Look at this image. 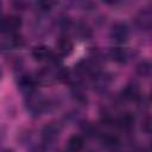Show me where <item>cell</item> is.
Instances as JSON below:
<instances>
[{"mask_svg": "<svg viewBox=\"0 0 152 152\" xmlns=\"http://www.w3.org/2000/svg\"><path fill=\"white\" fill-rule=\"evenodd\" d=\"M24 45V39L17 33H7L0 39V49L1 50H13L19 49Z\"/></svg>", "mask_w": 152, "mask_h": 152, "instance_id": "8992f818", "label": "cell"}, {"mask_svg": "<svg viewBox=\"0 0 152 152\" xmlns=\"http://www.w3.org/2000/svg\"><path fill=\"white\" fill-rule=\"evenodd\" d=\"M106 4H108V5H113V4H116L118 2V0H103Z\"/></svg>", "mask_w": 152, "mask_h": 152, "instance_id": "44dd1931", "label": "cell"}, {"mask_svg": "<svg viewBox=\"0 0 152 152\" xmlns=\"http://www.w3.org/2000/svg\"><path fill=\"white\" fill-rule=\"evenodd\" d=\"M62 133V126L58 122H50L42 129V140L45 144H53Z\"/></svg>", "mask_w": 152, "mask_h": 152, "instance_id": "277c9868", "label": "cell"}, {"mask_svg": "<svg viewBox=\"0 0 152 152\" xmlns=\"http://www.w3.org/2000/svg\"><path fill=\"white\" fill-rule=\"evenodd\" d=\"M115 125L121 129H131L134 125V116L131 113H124L115 120Z\"/></svg>", "mask_w": 152, "mask_h": 152, "instance_id": "9a60e30c", "label": "cell"}, {"mask_svg": "<svg viewBox=\"0 0 152 152\" xmlns=\"http://www.w3.org/2000/svg\"><path fill=\"white\" fill-rule=\"evenodd\" d=\"M72 33H74L75 37H77L81 40L89 39L91 37V30H90V27L86 23H82V21H78V23L74 24V26H72Z\"/></svg>", "mask_w": 152, "mask_h": 152, "instance_id": "4fadbf2b", "label": "cell"}, {"mask_svg": "<svg viewBox=\"0 0 152 152\" xmlns=\"http://www.w3.org/2000/svg\"><path fill=\"white\" fill-rule=\"evenodd\" d=\"M32 57L38 62H57V56L49 46L45 45L36 46L32 50Z\"/></svg>", "mask_w": 152, "mask_h": 152, "instance_id": "52a82bcc", "label": "cell"}, {"mask_svg": "<svg viewBox=\"0 0 152 152\" xmlns=\"http://www.w3.org/2000/svg\"><path fill=\"white\" fill-rule=\"evenodd\" d=\"M109 37L114 43L124 44V43H126L128 40L129 28L125 23L118 21V23L112 25V28H110V32H109Z\"/></svg>", "mask_w": 152, "mask_h": 152, "instance_id": "3957f363", "label": "cell"}, {"mask_svg": "<svg viewBox=\"0 0 152 152\" xmlns=\"http://www.w3.org/2000/svg\"><path fill=\"white\" fill-rule=\"evenodd\" d=\"M37 4H38V6H39L42 10H44V11H46V10H49V8L51 7V1H50V0H38Z\"/></svg>", "mask_w": 152, "mask_h": 152, "instance_id": "ffe728a7", "label": "cell"}, {"mask_svg": "<svg viewBox=\"0 0 152 152\" xmlns=\"http://www.w3.org/2000/svg\"><path fill=\"white\" fill-rule=\"evenodd\" d=\"M141 129H142L146 134H150V133H151V118H150V116H146V118L142 120Z\"/></svg>", "mask_w": 152, "mask_h": 152, "instance_id": "d6986e66", "label": "cell"}, {"mask_svg": "<svg viewBox=\"0 0 152 152\" xmlns=\"http://www.w3.org/2000/svg\"><path fill=\"white\" fill-rule=\"evenodd\" d=\"M101 144L104 146V147H108V148H115L119 144H120V140L116 135L114 134H110V133H107V134H102L101 135Z\"/></svg>", "mask_w": 152, "mask_h": 152, "instance_id": "ac0fdd59", "label": "cell"}, {"mask_svg": "<svg viewBox=\"0 0 152 152\" xmlns=\"http://www.w3.org/2000/svg\"><path fill=\"white\" fill-rule=\"evenodd\" d=\"M21 27V19L18 15H7L0 18V32L2 34L15 33Z\"/></svg>", "mask_w": 152, "mask_h": 152, "instance_id": "5b68a950", "label": "cell"}, {"mask_svg": "<svg viewBox=\"0 0 152 152\" xmlns=\"http://www.w3.org/2000/svg\"><path fill=\"white\" fill-rule=\"evenodd\" d=\"M83 145H84V141H83V138L78 134H74L69 138L68 140V150L69 151H72V152H77L83 148Z\"/></svg>", "mask_w": 152, "mask_h": 152, "instance_id": "e0dca14e", "label": "cell"}, {"mask_svg": "<svg viewBox=\"0 0 152 152\" xmlns=\"http://www.w3.org/2000/svg\"><path fill=\"white\" fill-rule=\"evenodd\" d=\"M36 84L34 78H32L30 75H21L18 80V88L25 96L36 91Z\"/></svg>", "mask_w": 152, "mask_h": 152, "instance_id": "9c48e42d", "label": "cell"}, {"mask_svg": "<svg viewBox=\"0 0 152 152\" xmlns=\"http://www.w3.org/2000/svg\"><path fill=\"white\" fill-rule=\"evenodd\" d=\"M135 24L140 30L148 31L152 26V12L150 8L141 10L135 17Z\"/></svg>", "mask_w": 152, "mask_h": 152, "instance_id": "ba28073f", "label": "cell"}, {"mask_svg": "<svg viewBox=\"0 0 152 152\" xmlns=\"http://www.w3.org/2000/svg\"><path fill=\"white\" fill-rule=\"evenodd\" d=\"M34 81L37 84L43 86V87H49L52 86L53 83H56L58 80V74L57 70L51 69V68H42L36 72V77Z\"/></svg>", "mask_w": 152, "mask_h": 152, "instance_id": "7a4b0ae2", "label": "cell"}, {"mask_svg": "<svg viewBox=\"0 0 152 152\" xmlns=\"http://www.w3.org/2000/svg\"><path fill=\"white\" fill-rule=\"evenodd\" d=\"M109 57L112 61L122 64V63H126L127 61H129V58L132 57V53L126 48H113L109 51Z\"/></svg>", "mask_w": 152, "mask_h": 152, "instance_id": "8fae6325", "label": "cell"}, {"mask_svg": "<svg viewBox=\"0 0 152 152\" xmlns=\"http://www.w3.org/2000/svg\"><path fill=\"white\" fill-rule=\"evenodd\" d=\"M91 82H93V86H94L95 89L104 90V89H107L109 87V84L112 82V77L108 74L97 71L96 74H94L91 76Z\"/></svg>", "mask_w": 152, "mask_h": 152, "instance_id": "30bf717a", "label": "cell"}, {"mask_svg": "<svg viewBox=\"0 0 152 152\" xmlns=\"http://www.w3.org/2000/svg\"><path fill=\"white\" fill-rule=\"evenodd\" d=\"M1 11H2V5H1V1H0V18H1Z\"/></svg>", "mask_w": 152, "mask_h": 152, "instance_id": "7402d4cb", "label": "cell"}, {"mask_svg": "<svg viewBox=\"0 0 152 152\" xmlns=\"http://www.w3.org/2000/svg\"><path fill=\"white\" fill-rule=\"evenodd\" d=\"M56 49L59 56H69L74 50V43L69 37H61L56 43Z\"/></svg>", "mask_w": 152, "mask_h": 152, "instance_id": "7c38bea8", "label": "cell"}, {"mask_svg": "<svg viewBox=\"0 0 152 152\" xmlns=\"http://www.w3.org/2000/svg\"><path fill=\"white\" fill-rule=\"evenodd\" d=\"M137 74L141 77H145V78H148L151 76V71H152V64L148 59H142L141 62L138 63L137 68Z\"/></svg>", "mask_w": 152, "mask_h": 152, "instance_id": "2e32d148", "label": "cell"}, {"mask_svg": "<svg viewBox=\"0 0 152 152\" xmlns=\"http://www.w3.org/2000/svg\"><path fill=\"white\" fill-rule=\"evenodd\" d=\"M122 97L128 101H137L141 97L139 87L135 83H129L122 89Z\"/></svg>", "mask_w": 152, "mask_h": 152, "instance_id": "5bb4252c", "label": "cell"}, {"mask_svg": "<svg viewBox=\"0 0 152 152\" xmlns=\"http://www.w3.org/2000/svg\"><path fill=\"white\" fill-rule=\"evenodd\" d=\"M25 106H26L27 112L31 115L38 116L44 110H46V108H48V101L40 94H37L36 91H33V93L26 95Z\"/></svg>", "mask_w": 152, "mask_h": 152, "instance_id": "6da1fadb", "label": "cell"}, {"mask_svg": "<svg viewBox=\"0 0 152 152\" xmlns=\"http://www.w3.org/2000/svg\"><path fill=\"white\" fill-rule=\"evenodd\" d=\"M0 75H1V72H0Z\"/></svg>", "mask_w": 152, "mask_h": 152, "instance_id": "603a6c76", "label": "cell"}]
</instances>
